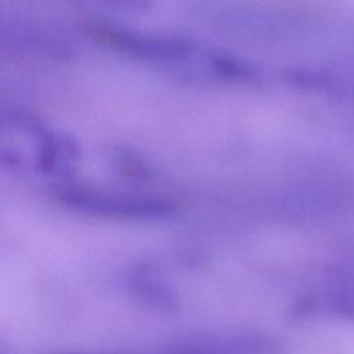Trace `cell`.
Listing matches in <instances>:
<instances>
[{
  "label": "cell",
  "mask_w": 354,
  "mask_h": 354,
  "mask_svg": "<svg viewBox=\"0 0 354 354\" xmlns=\"http://www.w3.org/2000/svg\"><path fill=\"white\" fill-rule=\"evenodd\" d=\"M275 343L254 336L203 337L177 343L163 354H274Z\"/></svg>",
  "instance_id": "6da1fadb"
}]
</instances>
